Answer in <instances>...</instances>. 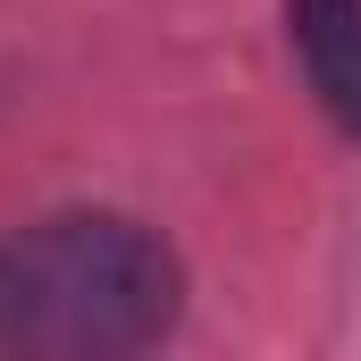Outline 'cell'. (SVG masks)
Masks as SVG:
<instances>
[{"label":"cell","mask_w":361,"mask_h":361,"mask_svg":"<svg viewBox=\"0 0 361 361\" xmlns=\"http://www.w3.org/2000/svg\"><path fill=\"white\" fill-rule=\"evenodd\" d=\"M286 34L319 109L361 143V0H286Z\"/></svg>","instance_id":"cell-2"},{"label":"cell","mask_w":361,"mask_h":361,"mask_svg":"<svg viewBox=\"0 0 361 361\" xmlns=\"http://www.w3.org/2000/svg\"><path fill=\"white\" fill-rule=\"evenodd\" d=\"M177 302V252L118 210H59L0 244V353L118 361L160 345Z\"/></svg>","instance_id":"cell-1"}]
</instances>
